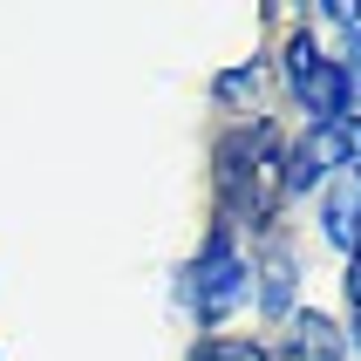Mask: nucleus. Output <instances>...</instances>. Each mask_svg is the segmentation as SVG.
<instances>
[{"label":"nucleus","mask_w":361,"mask_h":361,"mask_svg":"<svg viewBox=\"0 0 361 361\" xmlns=\"http://www.w3.org/2000/svg\"><path fill=\"white\" fill-rule=\"evenodd\" d=\"M280 171H286L280 130H273V123H239V130L219 143V204H225V225H259L266 204H273V191H280Z\"/></svg>","instance_id":"f257e3e1"},{"label":"nucleus","mask_w":361,"mask_h":361,"mask_svg":"<svg viewBox=\"0 0 361 361\" xmlns=\"http://www.w3.org/2000/svg\"><path fill=\"white\" fill-rule=\"evenodd\" d=\"M252 300V259L239 252V239H232V225H212L198 245V259L184 266V307L198 314L204 327H219L225 314H239V307Z\"/></svg>","instance_id":"f03ea898"},{"label":"nucleus","mask_w":361,"mask_h":361,"mask_svg":"<svg viewBox=\"0 0 361 361\" xmlns=\"http://www.w3.org/2000/svg\"><path fill=\"white\" fill-rule=\"evenodd\" d=\"M286 89H293V102H300L307 130H321V123H341L355 116V89H348L341 61L327 55L314 35H293V48H286Z\"/></svg>","instance_id":"7ed1b4c3"},{"label":"nucleus","mask_w":361,"mask_h":361,"mask_svg":"<svg viewBox=\"0 0 361 361\" xmlns=\"http://www.w3.org/2000/svg\"><path fill=\"white\" fill-rule=\"evenodd\" d=\"M361 164V109L341 123H321L307 130L293 150H286V171H280V191H307V184L334 178V171H355Z\"/></svg>","instance_id":"20e7f679"},{"label":"nucleus","mask_w":361,"mask_h":361,"mask_svg":"<svg viewBox=\"0 0 361 361\" xmlns=\"http://www.w3.org/2000/svg\"><path fill=\"white\" fill-rule=\"evenodd\" d=\"M266 361H348V334L327 321V314H293V321H286V341Z\"/></svg>","instance_id":"39448f33"},{"label":"nucleus","mask_w":361,"mask_h":361,"mask_svg":"<svg viewBox=\"0 0 361 361\" xmlns=\"http://www.w3.org/2000/svg\"><path fill=\"white\" fill-rule=\"evenodd\" d=\"M321 232L341 252H361V164L334 178V191L321 198Z\"/></svg>","instance_id":"423d86ee"},{"label":"nucleus","mask_w":361,"mask_h":361,"mask_svg":"<svg viewBox=\"0 0 361 361\" xmlns=\"http://www.w3.org/2000/svg\"><path fill=\"white\" fill-rule=\"evenodd\" d=\"M286 300H293V259H286V245H273V252H266L259 307H266V314H286Z\"/></svg>","instance_id":"0eeeda50"},{"label":"nucleus","mask_w":361,"mask_h":361,"mask_svg":"<svg viewBox=\"0 0 361 361\" xmlns=\"http://www.w3.org/2000/svg\"><path fill=\"white\" fill-rule=\"evenodd\" d=\"M191 361H266V348L259 341H232V334H204L191 348Z\"/></svg>","instance_id":"6e6552de"},{"label":"nucleus","mask_w":361,"mask_h":361,"mask_svg":"<svg viewBox=\"0 0 361 361\" xmlns=\"http://www.w3.org/2000/svg\"><path fill=\"white\" fill-rule=\"evenodd\" d=\"M212 96H219V102H245V96H259V61H239V68H225V75L212 82Z\"/></svg>","instance_id":"1a4fd4ad"},{"label":"nucleus","mask_w":361,"mask_h":361,"mask_svg":"<svg viewBox=\"0 0 361 361\" xmlns=\"http://www.w3.org/2000/svg\"><path fill=\"white\" fill-rule=\"evenodd\" d=\"M334 61H341L348 89H355V102H361V27H355V35H348V48H341V55H334Z\"/></svg>","instance_id":"9d476101"},{"label":"nucleus","mask_w":361,"mask_h":361,"mask_svg":"<svg viewBox=\"0 0 361 361\" xmlns=\"http://www.w3.org/2000/svg\"><path fill=\"white\" fill-rule=\"evenodd\" d=\"M348 307L361 314V252H348Z\"/></svg>","instance_id":"9b49d317"},{"label":"nucleus","mask_w":361,"mask_h":361,"mask_svg":"<svg viewBox=\"0 0 361 361\" xmlns=\"http://www.w3.org/2000/svg\"><path fill=\"white\" fill-rule=\"evenodd\" d=\"M348 348H361V314H355V334H348Z\"/></svg>","instance_id":"f8f14e48"}]
</instances>
